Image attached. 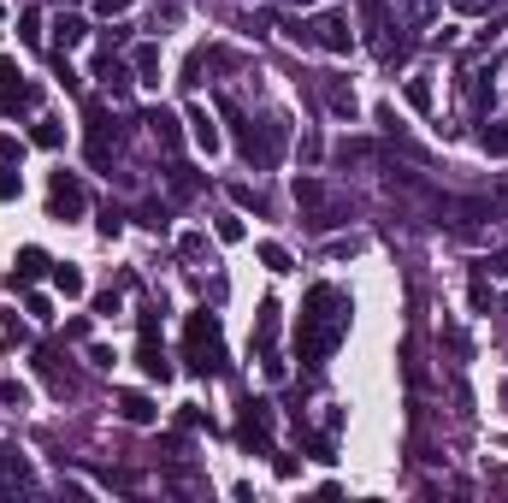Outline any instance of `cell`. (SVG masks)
Listing matches in <instances>:
<instances>
[{
    "mask_svg": "<svg viewBox=\"0 0 508 503\" xmlns=\"http://www.w3.org/2000/svg\"><path fill=\"white\" fill-rule=\"evenodd\" d=\"M349 338V296H343L337 285H313L308 290V308H302V361L308 367H320V361H331V349Z\"/></svg>",
    "mask_w": 508,
    "mask_h": 503,
    "instance_id": "1",
    "label": "cell"
},
{
    "mask_svg": "<svg viewBox=\"0 0 508 503\" xmlns=\"http://www.w3.org/2000/svg\"><path fill=\"white\" fill-rule=\"evenodd\" d=\"M225 119L237 125V148H242V160H249L254 172H272V166L284 160V143H290V125H284V119L249 125V113H242L237 101H225Z\"/></svg>",
    "mask_w": 508,
    "mask_h": 503,
    "instance_id": "2",
    "label": "cell"
},
{
    "mask_svg": "<svg viewBox=\"0 0 508 503\" xmlns=\"http://www.w3.org/2000/svg\"><path fill=\"white\" fill-rule=\"evenodd\" d=\"M184 356L189 367H196L201 379H219L225 374V344H219V314H207V308H196L184 326Z\"/></svg>",
    "mask_w": 508,
    "mask_h": 503,
    "instance_id": "3",
    "label": "cell"
},
{
    "mask_svg": "<svg viewBox=\"0 0 508 503\" xmlns=\"http://www.w3.org/2000/svg\"><path fill=\"white\" fill-rule=\"evenodd\" d=\"M284 36L302 48H325V54H349L355 36H349V18L343 13H313L308 24H284Z\"/></svg>",
    "mask_w": 508,
    "mask_h": 503,
    "instance_id": "4",
    "label": "cell"
},
{
    "mask_svg": "<svg viewBox=\"0 0 508 503\" xmlns=\"http://www.w3.org/2000/svg\"><path fill=\"white\" fill-rule=\"evenodd\" d=\"M296 201L308 207V231H331V225H343V214H349V201L331 196L320 178H296Z\"/></svg>",
    "mask_w": 508,
    "mask_h": 503,
    "instance_id": "5",
    "label": "cell"
},
{
    "mask_svg": "<svg viewBox=\"0 0 508 503\" xmlns=\"http://www.w3.org/2000/svg\"><path fill=\"white\" fill-rule=\"evenodd\" d=\"M237 438H242V450H260V456H267V445H272V402H260V397L242 402Z\"/></svg>",
    "mask_w": 508,
    "mask_h": 503,
    "instance_id": "6",
    "label": "cell"
},
{
    "mask_svg": "<svg viewBox=\"0 0 508 503\" xmlns=\"http://www.w3.org/2000/svg\"><path fill=\"white\" fill-rule=\"evenodd\" d=\"M36 107V84H18V66L0 59V119H18Z\"/></svg>",
    "mask_w": 508,
    "mask_h": 503,
    "instance_id": "7",
    "label": "cell"
},
{
    "mask_svg": "<svg viewBox=\"0 0 508 503\" xmlns=\"http://www.w3.org/2000/svg\"><path fill=\"white\" fill-rule=\"evenodd\" d=\"M48 214L54 219L83 214V184H77V172H54V184H48Z\"/></svg>",
    "mask_w": 508,
    "mask_h": 503,
    "instance_id": "8",
    "label": "cell"
},
{
    "mask_svg": "<svg viewBox=\"0 0 508 503\" xmlns=\"http://www.w3.org/2000/svg\"><path fill=\"white\" fill-rule=\"evenodd\" d=\"M136 361H142V374H148V379H160V385L171 379V361H166V349H160V338H154V314H142V344H136Z\"/></svg>",
    "mask_w": 508,
    "mask_h": 503,
    "instance_id": "9",
    "label": "cell"
},
{
    "mask_svg": "<svg viewBox=\"0 0 508 503\" xmlns=\"http://www.w3.org/2000/svg\"><path fill=\"white\" fill-rule=\"evenodd\" d=\"M254 356L267 361V356H278V302H260V314H254Z\"/></svg>",
    "mask_w": 508,
    "mask_h": 503,
    "instance_id": "10",
    "label": "cell"
},
{
    "mask_svg": "<svg viewBox=\"0 0 508 503\" xmlns=\"http://www.w3.org/2000/svg\"><path fill=\"white\" fill-rule=\"evenodd\" d=\"M142 125L154 130V143L166 148V154H178V143H184V125H178V113H166V107H154V113L142 119Z\"/></svg>",
    "mask_w": 508,
    "mask_h": 503,
    "instance_id": "11",
    "label": "cell"
},
{
    "mask_svg": "<svg viewBox=\"0 0 508 503\" xmlns=\"http://www.w3.org/2000/svg\"><path fill=\"white\" fill-rule=\"evenodd\" d=\"M48 267H54V260H48L42 249H18V260H13V290H18V285H36Z\"/></svg>",
    "mask_w": 508,
    "mask_h": 503,
    "instance_id": "12",
    "label": "cell"
},
{
    "mask_svg": "<svg viewBox=\"0 0 508 503\" xmlns=\"http://www.w3.org/2000/svg\"><path fill=\"white\" fill-rule=\"evenodd\" d=\"M83 36H89V24H83V18H77V13H66V18H54V54H59V59H66V54H71V48L83 42Z\"/></svg>",
    "mask_w": 508,
    "mask_h": 503,
    "instance_id": "13",
    "label": "cell"
},
{
    "mask_svg": "<svg viewBox=\"0 0 508 503\" xmlns=\"http://www.w3.org/2000/svg\"><path fill=\"white\" fill-rule=\"evenodd\" d=\"M189 137H196L201 154H219V130H213V113H207V107H189Z\"/></svg>",
    "mask_w": 508,
    "mask_h": 503,
    "instance_id": "14",
    "label": "cell"
},
{
    "mask_svg": "<svg viewBox=\"0 0 508 503\" xmlns=\"http://www.w3.org/2000/svg\"><path fill=\"white\" fill-rule=\"evenodd\" d=\"M130 72H136V84H160V48L142 42L136 54H130Z\"/></svg>",
    "mask_w": 508,
    "mask_h": 503,
    "instance_id": "15",
    "label": "cell"
},
{
    "mask_svg": "<svg viewBox=\"0 0 508 503\" xmlns=\"http://www.w3.org/2000/svg\"><path fill=\"white\" fill-rule=\"evenodd\" d=\"M118 415H125L130 427H148V420H154V402L142 397V391H125V397H118Z\"/></svg>",
    "mask_w": 508,
    "mask_h": 503,
    "instance_id": "16",
    "label": "cell"
},
{
    "mask_svg": "<svg viewBox=\"0 0 508 503\" xmlns=\"http://www.w3.org/2000/svg\"><path fill=\"white\" fill-rule=\"evenodd\" d=\"M101 77H107V89H113V95H118V101H125V95H130V84H136V77H130V66H118V59H113V54H101Z\"/></svg>",
    "mask_w": 508,
    "mask_h": 503,
    "instance_id": "17",
    "label": "cell"
},
{
    "mask_svg": "<svg viewBox=\"0 0 508 503\" xmlns=\"http://www.w3.org/2000/svg\"><path fill=\"white\" fill-rule=\"evenodd\" d=\"M325 107H331L337 119H355V113H361V107H355V89H349V84H325Z\"/></svg>",
    "mask_w": 508,
    "mask_h": 503,
    "instance_id": "18",
    "label": "cell"
},
{
    "mask_svg": "<svg viewBox=\"0 0 508 503\" xmlns=\"http://www.w3.org/2000/svg\"><path fill=\"white\" fill-rule=\"evenodd\" d=\"M496 72H473V84H467V101H473V113H485V107H491L496 101V84H491Z\"/></svg>",
    "mask_w": 508,
    "mask_h": 503,
    "instance_id": "19",
    "label": "cell"
},
{
    "mask_svg": "<svg viewBox=\"0 0 508 503\" xmlns=\"http://www.w3.org/2000/svg\"><path fill=\"white\" fill-rule=\"evenodd\" d=\"M0 486H30V468L18 450H0Z\"/></svg>",
    "mask_w": 508,
    "mask_h": 503,
    "instance_id": "20",
    "label": "cell"
},
{
    "mask_svg": "<svg viewBox=\"0 0 508 503\" xmlns=\"http://www.w3.org/2000/svg\"><path fill=\"white\" fill-rule=\"evenodd\" d=\"M396 6V18H402V24H425V18L438 13V0H390Z\"/></svg>",
    "mask_w": 508,
    "mask_h": 503,
    "instance_id": "21",
    "label": "cell"
},
{
    "mask_svg": "<svg viewBox=\"0 0 508 503\" xmlns=\"http://www.w3.org/2000/svg\"><path fill=\"white\" fill-rule=\"evenodd\" d=\"M30 137H36V148H59V143H66V125H59V119H36Z\"/></svg>",
    "mask_w": 508,
    "mask_h": 503,
    "instance_id": "22",
    "label": "cell"
},
{
    "mask_svg": "<svg viewBox=\"0 0 508 503\" xmlns=\"http://www.w3.org/2000/svg\"><path fill=\"white\" fill-rule=\"evenodd\" d=\"M479 143H485V154H508V125H503V119H491V125L479 130Z\"/></svg>",
    "mask_w": 508,
    "mask_h": 503,
    "instance_id": "23",
    "label": "cell"
},
{
    "mask_svg": "<svg viewBox=\"0 0 508 503\" xmlns=\"http://www.w3.org/2000/svg\"><path fill=\"white\" fill-rule=\"evenodd\" d=\"M18 42L42 48V13H18Z\"/></svg>",
    "mask_w": 508,
    "mask_h": 503,
    "instance_id": "24",
    "label": "cell"
},
{
    "mask_svg": "<svg viewBox=\"0 0 508 503\" xmlns=\"http://www.w3.org/2000/svg\"><path fill=\"white\" fill-rule=\"evenodd\" d=\"M402 95H408L414 113H432V84H425V77H408V89H402Z\"/></svg>",
    "mask_w": 508,
    "mask_h": 503,
    "instance_id": "25",
    "label": "cell"
},
{
    "mask_svg": "<svg viewBox=\"0 0 508 503\" xmlns=\"http://www.w3.org/2000/svg\"><path fill=\"white\" fill-rule=\"evenodd\" d=\"M54 285H59V296H83V273L77 267H54Z\"/></svg>",
    "mask_w": 508,
    "mask_h": 503,
    "instance_id": "26",
    "label": "cell"
},
{
    "mask_svg": "<svg viewBox=\"0 0 508 503\" xmlns=\"http://www.w3.org/2000/svg\"><path fill=\"white\" fill-rule=\"evenodd\" d=\"M260 267H272V273H290V249H284V243H260Z\"/></svg>",
    "mask_w": 508,
    "mask_h": 503,
    "instance_id": "27",
    "label": "cell"
},
{
    "mask_svg": "<svg viewBox=\"0 0 508 503\" xmlns=\"http://www.w3.org/2000/svg\"><path fill=\"white\" fill-rule=\"evenodd\" d=\"M196 190H201V178L189 166H171V196H196Z\"/></svg>",
    "mask_w": 508,
    "mask_h": 503,
    "instance_id": "28",
    "label": "cell"
},
{
    "mask_svg": "<svg viewBox=\"0 0 508 503\" xmlns=\"http://www.w3.org/2000/svg\"><path fill=\"white\" fill-rule=\"evenodd\" d=\"M231 201H237V207H254V214H267V196L249 190V184H231Z\"/></svg>",
    "mask_w": 508,
    "mask_h": 503,
    "instance_id": "29",
    "label": "cell"
},
{
    "mask_svg": "<svg viewBox=\"0 0 508 503\" xmlns=\"http://www.w3.org/2000/svg\"><path fill=\"white\" fill-rule=\"evenodd\" d=\"M24 314H36V320H54V302H48V296H36V290H30V296H24Z\"/></svg>",
    "mask_w": 508,
    "mask_h": 503,
    "instance_id": "30",
    "label": "cell"
},
{
    "mask_svg": "<svg viewBox=\"0 0 508 503\" xmlns=\"http://www.w3.org/2000/svg\"><path fill=\"white\" fill-rule=\"evenodd\" d=\"M178 249H184V260H201V255H207V237H201V231H189Z\"/></svg>",
    "mask_w": 508,
    "mask_h": 503,
    "instance_id": "31",
    "label": "cell"
},
{
    "mask_svg": "<svg viewBox=\"0 0 508 503\" xmlns=\"http://www.w3.org/2000/svg\"><path fill=\"white\" fill-rule=\"evenodd\" d=\"M372 154V143H337V160L349 166V160H367Z\"/></svg>",
    "mask_w": 508,
    "mask_h": 503,
    "instance_id": "32",
    "label": "cell"
},
{
    "mask_svg": "<svg viewBox=\"0 0 508 503\" xmlns=\"http://www.w3.org/2000/svg\"><path fill=\"white\" fill-rule=\"evenodd\" d=\"M18 190H24V184H18V172H13V166H0V201H13Z\"/></svg>",
    "mask_w": 508,
    "mask_h": 503,
    "instance_id": "33",
    "label": "cell"
},
{
    "mask_svg": "<svg viewBox=\"0 0 508 503\" xmlns=\"http://www.w3.org/2000/svg\"><path fill=\"white\" fill-rule=\"evenodd\" d=\"M130 6H136V0H95L101 18H118V13H130Z\"/></svg>",
    "mask_w": 508,
    "mask_h": 503,
    "instance_id": "34",
    "label": "cell"
},
{
    "mask_svg": "<svg viewBox=\"0 0 508 503\" xmlns=\"http://www.w3.org/2000/svg\"><path fill=\"white\" fill-rule=\"evenodd\" d=\"M142 225H154V231H166V207H160V201H148V207H142Z\"/></svg>",
    "mask_w": 508,
    "mask_h": 503,
    "instance_id": "35",
    "label": "cell"
},
{
    "mask_svg": "<svg viewBox=\"0 0 508 503\" xmlns=\"http://www.w3.org/2000/svg\"><path fill=\"white\" fill-rule=\"evenodd\" d=\"M219 243H242V219H219Z\"/></svg>",
    "mask_w": 508,
    "mask_h": 503,
    "instance_id": "36",
    "label": "cell"
},
{
    "mask_svg": "<svg viewBox=\"0 0 508 503\" xmlns=\"http://www.w3.org/2000/svg\"><path fill=\"white\" fill-rule=\"evenodd\" d=\"M178 13H184L178 0H166V6H154V30H160V24H178Z\"/></svg>",
    "mask_w": 508,
    "mask_h": 503,
    "instance_id": "37",
    "label": "cell"
},
{
    "mask_svg": "<svg viewBox=\"0 0 508 503\" xmlns=\"http://www.w3.org/2000/svg\"><path fill=\"white\" fill-rule=\"evenodd\" d=\"M455 13H473V18H479V13H496V0H455Z\"/></svg>",
    "mask_w": 508,
    "mask_h": 503,
    "instance_id": "38",
    "label": "cell"
},
{
    "mask_svg": "<svg viewBox=\"0 0 508 503\" xmlns=\"http://www.w3.org/2000/svg\"><path fill=\"white\" fill-rule=\"evenodd\" d=\"M118 225H125V214H118V207H107V219H101V237H118Z\"/></svg>",
    "mask_w": 508,
    "mask_h": 503,
    "instance_id": "39",
    "label": "cell"
},
{
    "mask_svg": "<svg viewBox=\"0 0 508 503\" xmlns=\"http://www.w3.org/2000/svg\"><path fill=\"white\" fill-rule=\"evenodd\" d=\"M95 314H118V290H101V296H95Z\"/></svg>",
    "mask_w": 508,
    "mask_h": 503,
    "instance_id": "40",
    "label": "cell"
},
{
    "mask_svg": "<svg viewBox=\"0 0 508 503\" xmlns=\"http://www.w3.org/2000/svg\"><path fill=\"white\" fill-rule=\"evenodd\" d=\"M0 402H18V409H24V385H13V379H0Z\"/></svg>",
    "mask_w": 508,
    "mask_h": 503,
    "instance_id": "41",
    "label": "cell"
},
{
    "mask_svg": "<svg viewBox=\"0 0 508 503\" xmlns=\"http://www.w3.org/2000/svg\"><path fill=\"white\" fill-rule=\"evenodd\" d=\"M485 267H496V273H508V249H503V255H496V260H485Z\"/></svg>",
    "mask_w": 508,
    "mask_h": 503,
    "instance_id": "42",
    "label": "cell"
},
{
    "mask_svg": "<svg viewBox=\"0 0 508 503\" xmlns=\"http://www.w3.org/2000/svg\"><path fill=\"white\" fill-rule=\"evenodd\" d=\"M290 6H313V0H290Z\"/></svg>",
    "mask_w": 508,
    "mask_h": 503,
    "instance_id": "43",
    "label": "cell"
},
{
    "mask_svg": "<svg viewBox=\"0 0 508 503\" xmlns=\"http://www.w3.org/2000/svg\"><path fill=\"white\" fill-rule=\"evenodd\" d=\"M503 402H508V385H503Z\"/></svg>",
    "mask_w": 508,
    "mask_h": 503,
    "instance_id": "44",
    "label": "cell"
},
{
    "mask_svg": "<svg viewBox=\"0 0 508 503\" xmlns=\"http://www.w3.org/2000/svg\"><path fill=\"white\" fill-rule=\"evenodd\" d=\"M0 18H6V13H0Z\"/></svg>",
    "mask_w": 508,
    "mask_h": 503,
    "instance_id": "45",
    "label": "cell"
}]
</instances>
